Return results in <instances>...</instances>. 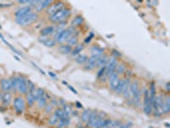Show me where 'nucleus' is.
Listing matches in <instances>:
<instances>
[{
    "instance_id": "obj_31",
    "label": "nucleus",
    "mask_w": 170,
    "mask_h": 128,
    "mask_svg": "<svg viewBox=\"0 0 170 128\" xmlns=\"http://www.w3.org/2000/svg\"><path fill=\"white\" fill-rule=\"evenodd\" d=\"M67 45H69L70 46H77V45H78V39H77V36H72L67 42Z\"/></svg>"
},
{
    "instance_id": "obj_16",
    "label": "nucleus",
    "mask_w": 170,
    "mask_h": 128,
    "mask_svg": "<svg viewBox=\"0 0 170 128\" xmlns=\"http://www.w3.org/2000/svg\"><path fill=\"white\" fill-rule=\"evenodd\" d=\"M0 87L3 92H10L12 91L10 79H2L0 80Z\"/></svg>"
},
{
    "instance_id": "obj_38",
    "label": "nucleus",
    "mask_w": 170,
    "mask_h": 128,
    "mask_svg": "<svg viewBox=\"0 0 170 128\" xmlns=\"http://www.w3.org/2000/svg\"><path fill=\"white\" fill-rule=\"evenodd\" d=\"M93 38H94V33L93 32H90V33H89V36H88V37L85 39V40H84V43H86V44L89 43Z\"/></svg>"
},
{
    "instance_id": "obj_27",
    "label": "nucleus",
    "mask_w": 170,
    "mask_h": 128,
    "mask_svg": "<svg viewBox=\"0 0 170 128\" xmlns=\"http://www.w3.org/2000/svg\"><path fill=\"white\" fill-rule=\"evenodd\" d=\"M58 121H59L58 117H57L55 114H53L49 117V120H48V125H49V126H51V127H55V126H56V125H57Z\"/></svg>"
},
{
    "instance_id": "obj_40",
    "label": "nucleus",
    "mask_w": 170,
    "mask_h": 128,
    "mask_svg": "<svg viewBox=\"0 0 170 128\" xmlns=\"http://www.w3.org/2000/svg\"><path fill=\"white\" fill-rule=\"evenodd\" d=\"M51 105L53 107H56V106H58V102L55 99H53V100H51Z\"/></svg>"
},
{
    "instance_id": "obj_48",
    "label": "nucleus",
    "mask_w": 170,
    "mask_h": 128,
    "mask_svg": "<svg viewBox=\"0 0 170 128\" xmlns=\"http://www.w3.org/2000/svg\"><path fill=\"white\" fill-rule=\"evenodd\" d=\"M2 96H3V93H0V103H2Z\"/></svg>"
},
{
    "instance_id": "obj_2",
    "label": "nucleus",
    "mask_w": 170,
    "mask_h": 128,
    "mask_svg": "<svg viewBox=\"0 0 170 128\" xmlns=\"http://www.w3.org/2000/svg\"><path fill=\"white\" fill-rule=\"evenodd\" d=\"M72 10L69 8H63L62 10L57 11L56 13L50 15L49 16V21L53 23H61L63 22L66 20V18H68L69 16L71 15Z\"/></svg>"
},
{
    "instance_id": "obj_11",
    "label": "nucleus",
    "mask_w": 170,
    "mask_h": 128,
    "mask_svg": "<svg viewBox=\"0 0 170 128\" xmlns=\"http://www.w3.org/2000/svg\"><path fill=\"white\" fill-rule=\"evenodd\" d=\"M107 79H108L109 81L110 89L112 90V91H115V89L117 87V85H118V84H119V81L121 80L119 74H118L117 72H115V73H113L112 74H111Z\"/></svg>"
},
{
    "instance_id": "obj_24",
    "label": "nucleus",
    "mask_w": 170,
    "mask_h": 128,
    "mask_svg": "<svg viewBox=\"0 0 170 128\" xmlns=\"http://www.w3.org/2000/svg\"><path fill=\"white\" fill-rule=\"evenodd\" d=\"M105 50L97 45H94L93 47L91 48V54L92 56H101L102 55H104Z\"/></svg>"
},
{
    "instance_id": "obj_3",
    "label": "nucleus",
    "mask_w": 170,
    "mask_h": 128,
    "mask_svg": "<svg viewBox=\"0 0 170 128\" xmlns=\"http://www.w3.org/2000/svg\"><path fill=\"white\" fill-rule=\"evenodd\" d=\"M38 19V14L34 11H31L22 17L16 18V21L18 25L21 27H27L30 26L33 22H35Z\"/></svg>"
},
{
    "instance_id": "obj_20",
    "label": "nucleus",
    "mask_w": 170,
    "mask_h": 128,
    "mask_svg": "<svg viewBox=\"0 0 170 128\" xmlns=\"http://www.w3.org/2000/svg\"><path fill=\"white\" fill-rule=\"evenodd\" d=\"M70 123H71V119H70V117H64V118H62V119H60L59 120V121H58V123H57V127L56 128H64V127H68L69 125H70Z\"/></svg>"
},
{
    "instance_id": "obj_49",
    "label": "nucleus",
    "mask_w": 170,
    "mask_h": 128,
    "mask_svg": "<svg viewBox=\"0 0 170 128\" xmlns=\"http://www.w3.org/2000/svg\"><path fill=\"white\" fill-rule=\"evenodd\" d=\"M52 128H55V127H52Z\"/></svg>"
},
{
    "instance_id": "obj_29",
    "label": "nucleus",
    "mask_w": 170,
    "mask_h": 128,
    "mask_svg": "<svg viewBox=\"0 0 170 128\" xmlns=\"http://www.w3.org/2000/svg\"><path fill=\"white\" fill-rule=\"evenodd\" d=\"M62 109L64 111V114H66V116L67 117H70L72 113V109L71 108L70 105H67V104H65L64 106H62Z\"/></svg>"
},
{
    "instance_id": "obj_10",
    "label": "nucleus",
    "mask_w": 170,
    "mask_h": 128,
    "mask_svg": "<svg viewBox=\"0 0 170 128\" xmlns=\"http://www.w3.org/2000/svg\"><path fill=\"white\" fill-rule=\"evenodd\" d=\"M65 7H66V4H65L64 2H61V1H57V2H55V3L53 2L52 4L47 9L46 13L50 16V15H53V14L56 13L57 11L61 10Z\"/></svg>"
},
{
    "instance_id": "obj_9",
    "label": "nucleus",
    "mask_w": 170,
    "mask_h": 128,
    "mask_svg": "<svg viewBox=\"0 0 170 128\" xmlns=\"http://www.w3.org/2000/svg\"><path fill=\"white\" fill-rule=\"evenodd\" d=\"M130 84H131V80H130V78H127V77H126L124 80H120L117 87L115 89L114 92H115L116 93H117V94H124V92L129 88Z\"/></svg>"
},
{
    "instance_id": "obj_1",
    "label": "nucleus",
    "mask_w": 170,
    "mask_h": 128,
    "mask_svg": "<svg viewBox=\"0 0 170 128\" xmlns=\"http://www.w3.org/2000/svg\"><path fill=\"white\" fill-rule=\"evenodd\" d=\"M76 31V28L73 27H70L69 28L66 29H62L61 31L55 32V40L56 41V43L59 44H65L66 43L73 35L74 32Z\"/></svg>"
},
{
    "instance_id": "obj_35",
    "label": "nucleus",
    "mask_w": 170,
    "mask_h": 128,
    "mask_svg": "<svg viewBox=\"0 0 170 128\" xmlns=\"http://www.w3.org/2000/svg\"><path fill=\"white\" fill-rule=\"evenodd\" d=\"M10 84H11V87H12V91L16 92V76H12L10 79Z\"/></svg>"
},
{
    "instance_id": "obj_18",
    "label": "nucleus",
    "mask_w": 170,
    "mask_h": 128,
    "mask_svg": "<svg viewBox=\"0 0 170 128\" xmlns=\"http://www.w3.org/2000/svg\"><path fill=\"white\" fill-rule=\"evenodd\" d=\"M54 32H55V27H54V26H47L40 30L41 35L46 36V37H48L49 35L53 34Z\"/></svg>"
},
{
    "instance_id": "obj_36",
    "label": "nucleus",
    "mask_w": 170,
    "mask_h": 128,
    "mask_svg": "<svg viewBox=\"0 0 170 128\" xmlns=\"http://www.w3.org/2000/svg\"><path fill=\"white\" fill-rule=\"evenodd\" d=\"M111 120H110V119H105L100 128H107L111 123Z\"/></svg>"
},
{
    "instance_id": "obj_33",
    "label": "nucleus",
    "mask_w": 170,
    "mask_h": 128,
    "mask_svg": "<svg viewBox=\"0 0 170 128\" xmlns=\"http://www.w3.org/2000/svg\"><path fill=\"white\" fill-rule=\"evenodd\" d=\"M126 71V67H125V65L124 64H118L117 65V67L116 69V72L120 75L122 74H124Z\"/></svg>"
},
{
    "instance_id": "obj_47",
    "label": "nucleus",
    "mask_w": 170,
    "mask_h": 128,
    "mask_svg": "<svg viewBox=\"0 0 170 128\" xmlns=\"http://www.w3.org/2000/svg\"><path fill=\"white\" fill-rule=\"evenodd\" d=\"M77 128H86L85 127H83V125H79L78 127H77Z\"/></svg>"
},
{
    "instance_id": "obj_30",
    "label": "nucleus",
    "mask_w": 170,
    "mask_h": 128,
    "mask_svg": "<svg viewBox=\"0 0 170 128\" xmlns=\"http://www.w3.org/2000/svg\"><path fill=\"white\" fill-rule=\"evenodd\" d=\"M83 50V45H77V46H75V48L72 49V56H75L77 55H79L80 52Z\"/></svg>"
},
{
    "instance_id": "obj_22",
    "label": "nucleus",
    "mask_w": 170,
    "mask_h": 128,
    "mask_svg": "<svg viewBox=\"0 0 170 128\" xmlns=\"http://www.w3.org/2000/svg\"><path fill=\"white\" fill-rule=\"evenodd\" d=\"M109 57L107 56V55H102L101 56H100V58L98 59V62H97V64H96V67H106L107 64V62H108Z\"/></svg>"
},
{
    "instance_id": "obj_12",
    "label": "nucleus",
    "mask_w": 170,
    "mask_h": 128,
    "mask_svg": "<svg viewBox=\"0 0 170 128\" xmlns=\"http://www.w3.org/2000/svg\"><path fill=\"white\" fill-rule=\"evenodd\" d=\"M52 3H53V1H50V0H48V1H37V3L34 6L36 13H39L42 10L48 9L52 4Z\"/></svg>"
},
{
    "instance_id": "obj_23",
    "label": "nucleus",
    "mask_w": 170,
    "mask_h": 128,
    "mask_svg": "<svg viewBox=\"0 0 170 128\" xmlns=\"http://www.w3.org/2000/svg\"><path fill=\"white\" fill-rule=\"evenodd\" d=\"M84 22V19L82 16H77L74 17V19L72 21V26L73 28H77V27H80L83 23Z\"/></svg>"
},
{
    "instance_id": "obj_45",
    "label": "nucleus",
    "mask_w": 170,
    "mask_h": 128,
    "mask_svg": "<svg viewBox=\"0 0 170 128\" xmlns=\"http://www.w3.org/2000/svg\"><path fill=\"white\" fill-rule=\"evenodd\" d=\"M48 74H49L50 76H52L53 78H56V75H55V74H53V73H51V72H49V73H48Z\"/></svg>"
},
{
    "instance_id": "obj_7",
    "label": "nucleus",
    "mask_w": 170,
    "mask_h": 128,
    "mask_svg": "<svg viewBox=\"0 0 170 128\" xmlns=\"http://www.w3.org/2000/svg\"><path fill=\"white\" fill-rule=\"evenodd\" d=\"M144 112L145 114L150 115L152 114V101L150 97L149 91L146 90L144 92Z\"/></svg>"
},
{
    "instance_id": "obj_28",
    "label": "nucleus",
    "mask_w": 170,
    "mask_h": 128,
    "mask_svg": "<svg viewBox=\"0 0 170 128\" xmlns=\"http://www.w3.org/2000/svg\"><path fill=\"white\" fill-rule=\"evenodd\" d=\"M90 112L91 110L90 109H85L83 114H82V120L84 122V123H87L88 120H89V115H90Z\"/></svg>"
},
{
    "instance_id": "obj_5",
    "label": "nucleus",
    "mask_w": 170,
    "mask_h": 128,
    "mask_svg": "<svg viewBox=\"0 0 170 128\" xmlns=\"http://www.w3.org/2000/svg\"><path fill=\"white\" fill-rule=\"evenodd\" d=\"M13 107L14 110L17 114H21L24 112L26 109V103L23 97L21 96H16L13 100Z\"/></svg>"
},
{
    "instance_id": "obj_46",
    "label": "nucleus",
    "mask_w": 170,
    "mask_h": 128,
    "mask_svg": "<svg viewBox=\"0 0 170 128\" xmlns=\"http://www.w3.org/2000/svg\"><path fill=\"white\" fill-rule=\"evenodd\" d=\"M72 115H74V116H77V111H73V110H72Z\"/></svg>"
},
{
    "instance_id": "obj_34",
    "label": "nucleus",
    "mask_w": 170,
    "mask_h": 128,
    "mask_svg": "<svg viewBox=\"0 0 170 128\" xmlns=\"http://www.w3.org/2000/svg\"><path fill=\"white\" fill-rule=\"evenodd\" d=\"M106 74V67H102L97 73V79H101Z\"/></svg>"
},
{
    "instance_id": "obj_6",
    "label": "nucleus",
    "mask_w": 170,
    "mask_h": 128,
    "mask_svg": "<svg viewBox=\"0 0 170 128\" xmlns=\"http://www.w3.org/2000/svg\"><path fill=\"white\" fill-rule=\"evenodd\" d=\"M117 65H118L117 58L113 57V56L111 57V58H109L107 64L106 66V74H105V76L107 78H108L111 74H112L113 73L116 72V69L117 67Z\"/></svg>"
},
{
    "instance_id": "obj_43",
    "label": "nucleus",
    "mask_w": 170,
    "mask_h": 128,
    "mask_svg": "<svg viewBox=\"0 0 170 128\" xmlns=\"http://www.w3.org/2000/svg\"><path fill=\"white\" fill-rule=\"evenodd\" d=\"M76 107H77V109H83V105H82L79 102H77V103H76Z\"/></svg>"
},
{
    "instance_id": "obj_42",
    "label": "nucleus",
    "mask_w": 170,
    "mask_h": 128,
    "mask_svg": "<svg viewBox=\"0 0 170 128\" xmlns=\"http://www.w3.org/2000/svg\"><path fill=\"white\" fill-rule=\"evenodd\" d=\"M67 86H68V88H69V89H70V90H71V91H72V92L73 93H75V94H77V91H76V90H74V89H73V88H72V87L71 85H67Z\"/></svg>"
},
{
    "instance_id": "obj_26",
    "label": "nucleus",
    "mask_w": 170,
    "mask_h": 128,
    "mask_svg": "<svg viewBox=\"0 0 170 128\" xmlns=\"http://www.w3.org/2000/svg\"><path fill=\"white\" fill-rule=\"evenodd\" d=\"M88 59H89V57L86 56V55H84V54H82V55H78L77 57H76V62H77L78 64H85L87 63V61H88Z\"/></svg>"
},
{
    "instance_id": "obj_41",
    "label": "nucleus",
    "mask_w": 170,
    "mask_h": 128,
    "mask_svg": "<svg viewBox=\"0 0 170 128\" xmlns=\"http://www.w3.org/2000/svg\"><path fill=\"white\" fill-rule=\"evenodd\" d=\"M13 4V3H5V4H0V7H9V6H11Z\"/></svg>"
},
{
    "instance_id": "obj_37",
    "label": "nucleus",
    "mask_w": 170,
    "mask_h": 128,
    "mask_svg": "<svg viewBox=\"0 0 170 128\" xmlns=\"http://www.w3.org/2000/svg\"><path fill=\"white\" fill-rule=\"evenodd\" d=\"M44 109V111H45V113H47V114H50V113L53 111L54 107H53L51 104H47L46 106H45Z\"/></svg>"
},
{
    "instance_id": "obj_17",
    "label": "nucleus",
    "mask_w": 170,
    "mask_h": 128,
    "mask_svg": "<svg viewBox=\"0 0 170 128\" xmlns=\"http://www.w3.org/2000/svg\"><path fill=\"white\" fill-rule=\"evenodd\" d=\"M162 114H169L170 111V97L169 96H167L166 97H163L162 100Z\"/></svg>"
},
{
    "instance_id": "obj_39",
    "label": "nucleus",
    "mask_w": 170,
    "mask_h": 128,
    "mask_svg": "<svg viewBox=\"0 0 170 128\" xmlns=\"http://www.w3.org/2000/svg\"><path fill=\"white\" fill-rule=\"evenodd\" d=\"M112 55H113V57H116V58L121 56V54H120L117 50H112Z\"/></svg>"
},
{
    "instance_id": "obj_4",
    "label": "nucleus",
    "mask_w": 170,
    "mask_h": 128,
    "mask_svg": "<svg viewBox=\"0 0 170 128\" xmlns=\"http://www.w3.org/2000/svg\"><path fill=\"white\" fill-rule=\"evenodd\" d=\"M16 91L22 95L27 94L28 91V80L22 75L16 76Z\"/></svg>"
},
{
    "instance_id": "obj_13",
    "label": "nucleus",
    "mask_w": 170,
    "mask_h": 128,
    "mask_svg": "<svg viewBox=\"0 0 170 128\" xmlns=\"http://www.w3.org/2000/svg\"><path fill=\"white\" fill-rule=\"evenodd\" d=\"M39 41L44 44L45 46L47 47H49V48H52L54 46L56 45V41L54 39H51V38H48V37H46V36H40L39 37Z\"/></svg>"
},
{
    "instance_id": "obj_21",
    "label": "nucleus",
    "mask_w": 170,
    "mask_h": 128,
    "mask_svg": "<svg viewBox=\"0 0 170 128\" xmlns=\"http://www.w3.org/2000/svg\"><path fill=\"white\" fill-rule=\"evenodd\" d=\"M12 101V95L10 92H4L2 96V103L4 106H8L11 103Z\"/></svg>"
},
{
    "instance_id": "obj_19",
    "label": "nucleus",
    "mask_w": 170,
    "mask_h": 128,
    "mask_svg": "<svg viewBox=\"0 0 170 128\" xmlns=\"http://www.w3.org/2000/svg\"><path fill=\"white\" fill-rule=\"evenodd\" d=\"M97 118H98V111L97 110H91L89 120L87 122V126L92 127V126L95 123V121L97 120Z\"/></svg>"
},
{
    "instance_id": "obj_14",
    "label": "nucleus",
    "mask_w": 170,
    "mask_h": 128,
    "mask_svg": "<svg viewBox=\"0 0 170 128\" xmlns=\"http://www.w3.org/2000/svg\"><path fill=\"white\" fill-rule=\"evenodd\" d=\"M100 58V56H91L87 63H85V66H84V68L86 70H92L94 69L95 67H96V64H97V62H98V59Z\"/></svg>"
},
{
    "instance_id": "obj_44",
    "label": "nucleus",
    "mask_w": 170,
    "mask_h": 128,
    "mask_svg": "<svg viewBox=\"0 0 170 128\" xmlns=\"http://www.w3.org/2000/svg\"><path fill=\"white\" fill-rule=\"evenodd\" d=\"M169 86H170V85H169V83L168 82L167 84H166V89H167V91L169 92Z\"/></svg>"
},
{
    "instance_id": "obj_32",
    "label": "nucleus",
    "mask_w": 170,
    "mask_h": 128,
    "mask_svg": "<svg viewBox=\"0 0 170 128\" xmlns=\"http://www.w3.org/2000/svg\"><path fill=\"white\" fill-rule=\"evenodd\" d=\"M57 117H58V119L60 120V119H62V118H64V117H66V114H64V111H63V109H62L61 108H58V109H56L55 110V113H54ZM67 117V116H66Z\"/></svg>"
},
{
    "instance_id": "obj_8",
    "label": "nucleus",
    "mask_w": 170,
    "mask_h": 128,
    "mask_svg": "<svg viewBox=\"0 0 170 128\" xmlns=\"http://www.w3.org/2000/svg\"><path fill=\"white\" fill-rule=\"evenodd\" d=\"M35 90H36L35 85L31 81L28 80V91L27 92V102L30 107H31L34 104V103L36 102L35 94H34Z\"/></svg>"
},
{
    "instance_id": "obj_15",
    "label": "nucleus",
    "mask_w": 170,
    "mask_h": 128,
    "mask_svg": "<svg viewBox=\"0 0 170 128\" xmlns=\"http://www.w3.org/2000/svg\"><path fill=\"white\" fill-rule=\"evenodd\" d=\"M31 11H32V9H31V7L28 6V5H27V6H23V7H20V8H19V9L16 10V13H15L16 19V18L22 17V16H24L25 15L28 14V13H29V12H31Z\"/></svg>"
},
{
    "instance_id": "obj_25",
    "label": "nucleus",
    "mask_w": 170,
    "mask_h": 128,
    "mask_svg": "<svg viewBox=\"0 0 170 128\" xmlns=\"http://www.w3.org/2000/svg\"><path fill=\"white\" fill-rule=\"evenodd\" d=\"M72 46H70L69 45H65V44H63V45H61L60 46H59V51H61V53L63 54H66V55H68V54H71L72 53Z\"/></svg>"
}]
</instances>
